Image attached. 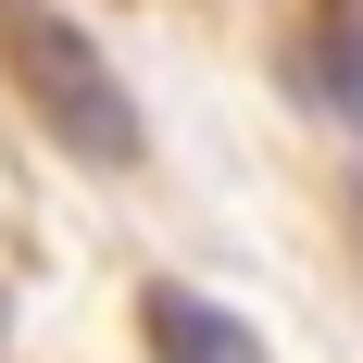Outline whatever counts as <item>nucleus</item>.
<instances>
[{"label": "nucleus", "instance_id": "obj_1", "mask_svg": "<svg viewBox=\"0 0 363 363\" xmlns=\"http://www.w3.org/2000/svg\"><path fill=\"white\" fill-rule=\"evenodd\" d=\"M0 63H13V88L38 101V125H50L75 163L125 176V163L150 150V125H138V88L101 63V38L75 26L63 0H0Z\"/></svg>", "mask_w": 363, "mask_h": 363}, {"label": "nucleus", "instance_id": "obj_2", "mask_svg": "<svg viewBox=\"0 0 363 363\" xmlns=\"http://www.w3.org/2000/svg\"><path fill=\"white\" fill-rule=\"evenodd\" d=\"M138 326H150V363H276L238 313H225V301L176 289V276H163V289H138Z\"/></svg>", "mask_w": 363, "mask_h": 363}]
</instances>
